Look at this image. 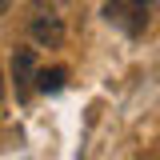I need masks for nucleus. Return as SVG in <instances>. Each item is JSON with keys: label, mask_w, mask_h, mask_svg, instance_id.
<instances>
[{"label": "nucleus", "mask_w": 160, "mask_h": 160, "mask_svg": "<svg viewBox=\"0 0 160 160\" xmlns=\"http://www.w3.org/2000/svg\"><path fill=\"white\" fill-rule=\"evenodd\" d=\"M12 80H16L20 96L32 92V80H36V52H32V48H16V52H12Z\"/></svg>", "instance_id": "obj_3"}, {"label": "nucleus", "mask_w": 160, "mask_h": 160, "mask_svg": "<svg viewBox=\"0 0 160 160\" xmlns=\"http://www.w3.org/2000/svg\"><path fill=\"white\" fill-rule=\"evenodd\" d=\"M0 100H4V72H0Z\"/></svg>", "instance_id": "obj_6"}, {"label": "nucleus", "mask_w": 160, "mask_h": 160, "mask_svg": "<svg viewBox=\"0 0 160 160\" xmlns=\"http://www.w3.org/2000/svg\"><path fill=\"white\" fill-rule=\"evenodd\" d=\"M64 80H68V68H44V72H36V88L40 92H60Z\"/></svg>", "instance_id": "obj_4"}, {"label": "nucleus", "mask_w": 160, "mask_h": 160, "mask_svg": "<svg viewBox=\"0 0 160 160\" xmlns=\"http://www.w3.org/2000/svg\"><path fill=\"white\" fill-rule=\"evenodd\" d=\"M108 20L120 24L124 32H144V24H148V0H108Z\"/></svg>", "instance_id": "obj_1"}, {"label": "nucleus", "mask_w": 160, "mask_h": 160, "mask_svg": "<svg viewBox=\"0 0 160 160\" xmlns=\"http://www.w3.org/2000/svg\"><path fill=\"white\" fill-rule=\"evenodd\" d=\"M4 12H8V0H0V16H4Z\"/></svg>", "instance_id": "obj_5"}, {"label": "nucleus", "mask_w": 160, "mask_h": 160, "mask_svg": "<svg viewBox=\"0 0 160 160\" xmlns=\"http://www.w3.org/2000/svg\"><path fill=\"white\" fill-rule=\"evenodd\" d=\"M28 32H32V40L40 48H60L64 44V20L56 12H36L32 24H28Z\"/></svg>", "instance_id": "obj_2"}]
</instances>
